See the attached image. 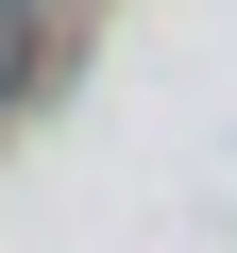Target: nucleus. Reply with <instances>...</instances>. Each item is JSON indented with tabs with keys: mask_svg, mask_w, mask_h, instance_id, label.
Returning a JSON list of instances; mask_svg holds the SVG:
<instances>
[{
	"mask_svg": "<svg viewBox=\"0 0 237 253\" xmlns=\"http://www.w3.org/2000/svg\"><path fill=\"white\" fill-rule=\"evenodd\" d=\"M68 17H85V0H0V118H17V101H51V68H68Z\"/></svg>",
	"mask_w": 237,
	"mask_h": 253,
	"instance_id": "1",
	"label": "nucleus"
}]
</instances>
